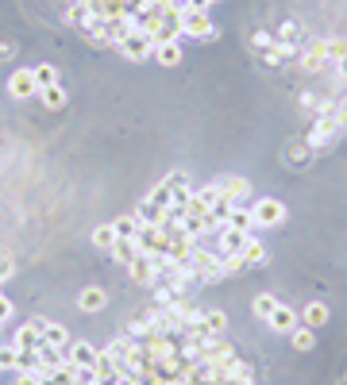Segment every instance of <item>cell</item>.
Masks as SVG:
<instances>
[{
  "mask_svg": "<svg viewBox=\"0 0 347 385\" xmlns=\"http://www.w3.org/2000/svg\"><path fill=\"white\" fill-rule=\"evenodd\" d=\"M251 216H255V227H282L289 208L282 201H274V196H262V201L251 204Z\"/></svg>",
  "mask_w": 347,
  "mask_h": 385,
  "instance_id": "obj_1",
  "label": "cell"
},
{
  "mask_svg": "<svg viewBox=\"0 0 347 385\" xmlns=\"http://www.w3.org/2000/svg\"><path fill=\"white\" fill-rule=\"evenodd\" d=\"M181 39H217V23L209 20V12L185 8L181 12Z\"/></svg>",
  "mask_w": 347,
  "mask_h": 385,
  "instance_id": "obj_2",
  "label": "cell"
},
{
  "mask_svg": "<svg viewBox=\"0 0 347 385\" xmlns=\"http://www.w3.org/2000/svg\"><path fill=\"white\" fill-rule=\"evenodd\" d=\"M116 46H120V54L128 62H147L154 54V39L147 35V31H128V35H123Z\"/></svg>",
  "mask_w": 347,
  "mask_h": 385,
  "instance_id": "obj_3",
  "label": "cell"
},
{
  "mask_svg": "<svg viewBox=\"0 0 347 385\" xmlns=\"http://www.w3.org/2000/svg\"><path fill=\"white\" fill-rule=\"evenodd\" d=\"M340 120L336 116H317V124H312V131H309V146L312 151H324V146H332L336 143V135H340Z\"/></svg>",
  "mask_w": 347,
  "mask_h": 385,
  "instance_id": "obj_4",
  "label": "cell"
},
{
  "mask_svg": "<svg viewBox=\"0 0 347 385\" xmlns=\"http://www.w3.org/2000/svg\"><path fill=\"white\" fill-rule=\"evenodd\" d=\"M43 327H47L43 316H35V320L20 324V327H16V335H12V347H16V351H35L39 343H43Z\"/></svg>",
  "mask_w": 347,
  "mask_h": 385,
  "instance_id": "obj_5",
  "label": "cell"
},
{
  "mask_svg": "<svg viewBox=\"0 0 347 385\" xmlns=\"http://www.w3.org/2000/svg\"><path fill=\"white\" fill-rule=\"evenodd\" d=\"M97 355H101V351L89 347V343H81V339H70V343H66V362H73L78 370H93V366H97Z\"/></svg>",
  "mask_w": 347,
  "mask_h": 385,
  "instance_id": "obj_6",
  "label": "cell"
},
{
  "mask_svg": "<svg viewBox=\"0 0 347 385\" xmlns=\"http://www.w3.org/2000/svg\"><path fill=\"white\" fill-rule=\"evenodd\" d=\"M8 93H12L16 101H31V96H39L35 73H31V70H16L12 77H8Z\"/></svg>",
  "mask_w": 347,
  "mask_h": 385,
  "instance_id": "obj_7",
  "label": "cell"
},
{
  "mask_svg": "<svg viewBox=\"0 0 347 385\" xmlns=\"http://www.w3.org/2000/svg\"><path fill=\"white\" fill-rule=\"evenodd\" d=\"M128 274H131V282H135V285H151V289H154V277H159V258L139 255V258L128 266Z\"/></svg>",
  "mask_w": 347,
  "mask_h": 385,
  "instance_id": "obj_8",
  "label": "cell"
},
{
  "mask_svg": "<svg viewBox=\"0 0 347 385\" xmlns=\"http://www.w3.org/2000/svg\"><path fill=\"white\" fill-rule=\"evenodd\" d=\"M217 185H220V196H224V201H231V204H239L247 193H251V182H247V177H236V174L220 177Z\"/></svg>",
  "mask_w": 347,
  "mask_h": 385,
  "instance_id": "obj_9",
  "label": "cell"
},
{
  "mask_svg": "<svg viewBox=\"0 0 347 385\" xmlns=\"http://www.w3.org/2000/svg\"><path fill=\"white\" fill-rule=\"evenodd\" d=\"M220 251H224V255H239V251L247 247V239H251V232H239V227H220Z\"/></svg>",
  "mask_w": 347,
  "mask_h": 385,
  "instance_id": "obj_10",
  "label": "cell"
},
{
  "mask_svg": "<svg viewBox=\"0 0 347 385\" xmlns=\"http://www.w3.org/2000/svg\"><path fill=\"white\" fill-rule=\"evenodd\" d=\"M104 305H109V293H104L101 285H85V289L78 293V308H81V313H101Z\"/></svg>",
  "mask_w": 347,
  "mask_h": 385,
  "instance_id": "obj_11",
  "label": "cell"
},
{
  "mask_svg": "<svg viewBox=\"0 0 347 385\" xmlns=\"http://www.w3.org/2000/svg\"><path fill=\"white\" fill-rule=\"evenodd\" d=\"M267 324H270V332H278V335H289V332H293L297 324H301V316H297L293 308L278 305L274 313H270V320H267Z\"/></svg>",
  "mask_w": 347,
  "mask_h": 385,
  "instance_id": "obj_12",
  "label": "cell"
},
{
  "mask_svg": "<svg viewBox=\"0 0 347 385\" xmlns=\"http://www.w3.org/2000/svg\"><path fill=\"white\" fill-rule=\"evenodd\" d=\"M109 255H112L116 262H123V266H131V262L143 255V251H139V243L131 239V235H116V243H112V251H109Z\"/></svg>",
  "mask_w": 347,
  "mask_h": 385,
  "instance_id": "obj_13",
  "label": "cell"
},
{
  "mask_svg": "<svg viewBox=\"0 0 347 385\" xmlns=\"http://www.w3.org/2000/svg\"><path fill=\"white\" fill-rule=\"evenodd\" d=\"M328 62H332V58H328V46H324V39H317V43H312L309 51L301 54V70H309V73L324 70Z\"/></svg>",
  "mask_w": 347,
  "mask_h": 385,
  "instance_id": "obj_14",
  "label": "cell"
},
{
  "mask_svg": "<svg viewBox=\"0 0 347 385\" xmlns=\"http://www.w3.org/2000/svg\"><path fill=\"white\" fill-rule=\"evenodd\" d=\"M135 220H139V224H162V220H166V208H162V204H154L151 196H143V201H139V208H135Z\"/></svg>",
  "mask_w": 347,
  "mask_h": 385,
  "instance_id": "obj_15",
  "label": "cell"
},
{
  "mask_svg": "<svg viewBox=\"0 0 347 385\" xmlns=\"http://www.w3.org/2000/svg\"><path fill=\"white\" fill-rule=\"evenodd\" d=\"M301 324L312 327V332H317V327H324V324H328V305H324V301H312V305H305Z\"/></svg>",
  "mask_w": 347,
  "mask_h": 385,
  "instance_id": "obj_16",
  "label": "cell"
},
{
  "mask_svg": "<svg viewBox=\"0 0 347 385\" xmlns=\"http://www.w3.org/2000/svg\"><path fill=\"white\" fill-rule=\"evenodd\" d=\"M35 355H39V362H43V374L66 362V347H51V343H39V347H35Z\"/></svg>",
  "mask_w": 347,
  "mask_h": 385,
  "instance_id": "obj_17",
  "label": "cell"
},
{
  "mask_svg": "<svg viewBox=\"0 0 347 385\" xmlns=\"http://www.w3.org/2000/svg\"><path fill=\"white\" fill-rule=\"evenodd\" d=\"M239 255H243V266H262V262L270 258V255H267V243H259L255 235L247 239V247L239 251Z\"/></svg>",
  "mask_w": 347,
  "mask_h": 385,
  "instance_id": "obj_18",
  "label": "cell"
},
{
  "mask_svg": "<svg viewBox=\"0 0 347 385\" xmlns=\"http://www.w3.org/2000/svg\"><path fill=\"white\" fill-rule=\"evenodd\" d=\"M151 58L159 62V65H166V70H174V65L181 62V46H178V43H159Z\"/></svg>",
  "mask_w": 347,
  "mask_h": 385,
  "instance_id": "obj_19",
  "label": "cell"
},
{
  "mask_svg": "<svg viewBox=\"0 0 347 385\" xmlns=\"http://www.w3.org/2000/svg\"><path fill=\"white\" fill-rule=\"evenodd\" d=\"M31 73H35V85H39V93L43 89H51V85H58V70L51 62H39V65H31Z\"/></svg>",
  "mask_w": 347,
  "mask_h": 385,
  "instance_id": "obj_20",
  "label": "cell"
},
{
  "mask_svg": "<svg viewBox=\"0 0 347 385\" xmlns=\"http://www.w3.org/2000/svg\"><path fill=\"white\" fill-rule=\"evenodd\" d=\"M39 101H43L51 112H58V108H66V101H70V96H66L62 81H58V85H51V89H43V93H39Z\"/></svg>",
  "mask_w": 347,
  "mask_h": 385,
  "instance_id": "obj_21",
  "label": "cell"
},
{
  "mask_svg": "<svg viewBox=\"0 0 347 385\" xmlns=\"http://www.w3.org/2000/svg\"><path fill=\"white\" fill-rule=\"evenodd\" d=\"M289 339H293L297 351H312V347H317V332H312V327H305V324H297L293 332H289Z\"/></svg>",
  "mask_w": 347,
  "mask_h": 385,
  "instance_id": "obj_22",
  "label": "cell"
},
{
  "mask_svg": "<svg viewBox=\"0 0 347 385\" xmlns=\"http://www.w3.org/2000/svg\"><path fill=\"white\" fill-rule=\"evenodd\" d=\"M89 20H93V12H89V8L81 4V0H73V4L66 8V23H70V27H85Z\"/></svg>",
  "mask_w": 347,
  "mask_h": 385,
  "instance_id": "obj_23",
  "label": "cell"
},
{
  "mask_svg": "<svg viewBox=\"0 0 347 385\" xmlns=\"http://www.w3.org/2000/svg\"><path fill=\"white\" fill-rule=\"evenodd\" d=\"M205 332H209V335H224L228 332V313L209 308V313H205Z\"/></svg>",
  "mask_w": 347,
  "mask_h": 385,
  "instance_id": "obj_24",
  "label": "cell"
},
{
  "mask_svg": "<svg viewBox=\"0 0 347 385\" xmlns=\"http://www.w3.org/2000/svg\"><path fill=\"white\" fill-rule=\"evenodd\" d=\"M112 243H116V227L112 224H97L93 227V247L97 251H112Z\"/></svg>",
  "mask_w": 347,
  "mask_h": 385,
  "instance_id": "obj_25",
  "label": "cell"
},
{
  "mask_svg": "<svg viewBox=\"0 0 347 385\" xmlns=\"http://www.w3.org/2000/svg\"><path fill=\"white\" fill-rule=\"evenodd\" d=\"M228 227H239V232H255V216H251V208H231V216H228Z\"/></svg>",
  "mask_w": 347,
  "mask_h": 385,
  "instance_id": "obj_26",
  "label": "cell"
},
{
  "mask_svg": "<svg viewBox=\"0 0 347 385\" xmlns=\"http://www.w3.org/2000/svg\"><path fill=\"white\" fill-rule=\"evenodd\" d=\"M43 343H51V347H66V343H70V332H66L62 324H47L43 327Z\"/></svg>",
  "mask_w": 347,
  "mask_h": 385,
  "instance_id": "obj_27",
  "label": "cell"
},
{
  "mask_svg": "<svg viewBox=\"0 0 347 385\" xmlns=\"http://www.w3.org/2000/svg\"><path fill=\"white\" fill-rule=\"evenodd\" d=\"M278 305H282V301H278V297H270V293H259L251 308H255V316H262V320H270V313H274Z\"/></svg>",
  "mask_w": 347,
  "mask_h": 385,
  "instance_id": "obj_28",
  "label": "cell"
},
{
  "mask_svg": "<svg viewBox=\"0 0 347 385\" xmlns=\"http://www.w3.org/2000/svg\"><path fill=\"white\" fill-rule=\"evenodd\" d=\"M0 370H4V374L20 370V351H16V347H0Z\"/></svg>",
  "mask_w": 347,
  "mask_h": 385,
  "instance_id": "obj_29",
  "label": "cell"
},
{
  "mask_svg": "<svg viewBox=\"0 0 347 385\" xmlns=\"http://www.w3.org/2000/svg\"><path fill=\"white\" fill-rule=\"evenodd\" d=\"M112 227H116V235H131V239L139 235V220H135V216H120V220H112Z\"/></svg>",
  "mask_w": 347,
  "mask_h": 385,
  "instance_id": "obj_30",
  "label": "cell"
},
{
  "mask_svg": "<svg viewBox=\"0 0 347 385\" xmlns=\"http://www.w3.org/2000/svg\"><path fill=\"white\" fill-rule=\"evenodd\" d=\"M231 208H236V204H231V201H224V196H220V201L212 204V220H217V227H224V224H228Z\"/></svg>",
  "mask_w": 347,
  "mask_h": 385,
  "instance_id": "obj_31",
  "label": "cell"
},
{
  "mask_svg": "<svg viewBox=\"0 0 347 385\" xmlns=\"http://www.w3.org/2000/svg\"><path fill=\"white\" fill-rule=\"evenodd\" d=\"M243 270V255H224L220 251V274H239Z\"/></svg>",
  "mask_w": 347,
  "mask_h": 385,
  "instance_id": "obj_32",
  "label": "cell"
},
{
  "mask_svg": "<svg viewBox=\"0 0 347 385\" xmlns=\"http://www.w3.org/2000/svg\"><path fill=\"white\" fill-rule=\"evenodd\" d=\"M251 46H255V51H262V54H270V51H274V35H267V31H255V35H251Z\"/></svg>",
  "mask_w": 347,
  "mask_h": 385,
  "instance_id": "obj_33",
  "label": "cell"
},
{
  "mask_svg": "<svg viewBox=\"0 0 347 385\" xmlns=\"http://www.w3.org/2000/svg\"><path fill=\"white\" fill-rule=\"evenodd\" d=\"M16 385H43L39 370H16Z\"/></svg>",
  "mask_w": 347,
  "mask_h": 385,
  "instance_id": "obj_34",
  "label": "cell"
},
{
  "mask_svg": "<svg viewBox=\"0 0 347 385\" xmlns=\"http://www.w3.org/2000/svg\"><path fill=\"white\" fill-rule=\"evenodd\" d=\"M12 274H16V262H12V255H4V251H0V282H8Z\"/></svg>",
  "mask_w": 347,
  "mask_h": 385,
  "instance_id": "obj_35",
  "label": "cell"
},
{
  "mask_svg": "<svg viewBox=\"0 0 347 385\" xmlns=\"http://www.w3.org/2000/svg\"><path fill=\"white\" fill-rule=\"evenodd\" d=\"M12 313H16V308H12V301H8V297H0V324H8V320H12Z\"/></svg>",
  "mask_w": 347,
  "mask_h": 385,
  "instance_id": "obj_36",
  "label": "cell"
},
{
  "mask_svg": "<svg viewBox=\"0 0 347 385\" xmlns=\"http://www.w3.org/2000/svg\"><path fill=\"white\" fill-rule=\"evenodd\" d=\"M212 0H185V8H197V12H209Z\"/></svg>",
  "mask_w": 347,
  "mask_h": 385,
  "instance_id": "obj_37",
  "label": "cell"
},
{
  "mask_svg": "<svg viewBox=\"0 0 347 385\" xmlns=\"http://www.w3.org/2000/svg\"><path fill=\"white\" fill-rule=\"evenodd\" d=\"M12 51H16L12 43H0V58H8V54H12Z\"/></svg>",
  "mask_w": 347,
  "mask_h": 385,
  "instance_id": "obj_38",
  "label": "cell"
},
{
  "mask_svg": "<svg viewBox=\"0 0 347 385\" xmlns=\"http://www.w3.org/2000/svg\"><path fill=\"white\" fill-rule=\"evenodd\" d=\"M212 4H217V0H212Z\"/></svg>",
  "mask_w": 347,
  "mask_h": 385,
  "instance_id": "obj_39",
  "label": "cell"
},
{
  "mask_svg": "<svg viewBox=\"0 0 347 385\" xmlns=\"http://www.w3.org/2000/svg\"><path fill=\"white\" fill-rule=\"evenodd\" d=\"M0 374H4V370H0Z\"/></svg>",
  "mask_w": 347,
  "mask_h": 385,
  "instance_id": "obj_40",
  "label": "cell"
}]
</instances>
